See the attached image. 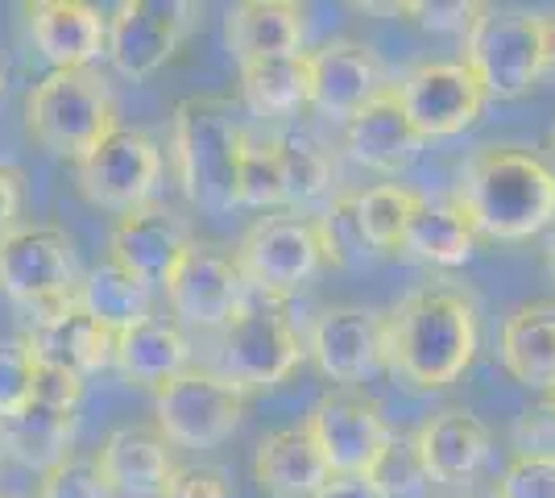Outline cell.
<instances>
[{
  "label": "cell",
  "instance_id": "obj_25",
  "mask_svg": "<svg viewBox=\"0 0 555 498\" xmlns=\"http://www.w3.org/2000/svg\"><path fill=\"white\" fill-rule=\"evenodd\" d=\"M113 366L125 382L158 386V382L175 379L191 366V341H186L179 320L150 316L113 341Z\"/></svg>",
  "mask_w": 555,
  "mask_h": 498
},
{
  "label": "cell",
  "instance_id": "obj_14",
  "mask_svg": "<svg viewBox=\"0 0 555 498\" xmlns=\"http://www.w3.org/2000/svg\"><path fill=\"white\" fill-rule=\"evenodd\" d=\"M163 286L170 311L183 324H199V329H224L245 299V279L236 270V258L208 241H191Z\"/></svg>",
  "mask_w": 555,
  "mask_h": 498
},
{
  "label": "cell",
  "instance_id": "obj_48",
  "mask_svg": "<svg viewBox=\"0 0 555 498\" xmlns=\"http://www.w3.org/2000/svg\"><path fill=\"white\" fill-rule=\"evenodd\" d=\"M552 150H555V125H552Z\"/></svg>",
  "mask_w": 555,
  "mask_h": 498
},
{
  "label": "cell",
  "instance_id": "obj_47",
  "mask_svg": "<svg viewBox=\"0 0 555 498\" xmlns=\"http://www.w3.org/2000/svg\"><path fill=\"white\" fill-rule=\"evenodd\" d=\"M547 258H552V279H555V238H552V254H547Z\"/></svg>",
  "mask_w": 555,
  "mask_h": 498
},
{
  "label": "cell",
  "instance_id": "obj_41",
  "mask_svg": "<svg viewBox=\"0 0 555 498\" xmlns=\"http://www.w3.org/2000/svg\"><path fill=\"white\" fill-rule=\"evenodd\" d=\"M38 404L63 407V411H75L79 399H83V379H75L67 370H50V366H34V395Z\"/></svg>",
  "mask_w": 555,
  "mask_h": 498
},
{
  "label": "cell",
  "instance_id": "obj_18",
  "mask_svg": "<svg viewBox=\"0 0 555 498\" xmlns=\"http://www.w3.org/2000/svg\"><path fill=\"white\" fill-rule=\"evenodd\" d=\"M418 465L427 482H440V486H464L481 474V465L489 461L493 449V436L489 427L468 411V407H443L431 420H423L415 436Z\"/></svg>",
  "mask_w": 555,
  "mask_h": 498
},
{
  "label": "cell",
  "instance_id": "obj_39",
  "mask_svg": "<svg viewBox=\"0 0 555 498\" xmlns=\"http://www.w3.org/2000/svg\"><path fill=\"white\" fill-rule=\"evenodd\" d=\"M163 498H232V482L220 465H179Z\"/></svg>",
  "mask_w": 555,
  "mask_h": 498
},
{
  "label": "cell",
  "instance_id": "obj_22",
  "mask_svg": "<svg viewBox=\"0 0 555 498\" xmlns=\"http://www.w3.org/2000/svg\"><path fill=\"white\" fill-rule=\"evenodd\" d=\"M345 150L352 163L370 166L377 175H398V170H406L418 158L423 138L406 120V113H402V104H398V95L390 88L345 125Z\"/></svg>",
  "mask_w": 555,
  "mask_h": 498
},
{
  "label": "cell",
  "instance_id": "obj_21",
  "mask_svg": "<svg viewBox=\"0 0 555 498\" xmlns=\"http://www.w3.org/2000/svg\"><path fill=\"white\" fill-rule=\"evenodd\" d=\"M25 349L34 357V366H50V370H67L75 379H92L95 370H104L113 361V332L100 329L79 304H70L59 316L34 320L22 332Z\"/></svg>",
  "mask_w": 555,
  "mask_h": 498
},
{
  "label": "cell",
  "instance_id": "obj_1",
  "mask_svg": "<svg viewBox=\"0 0 555 498\" xmlns=\"http://www.w3.org/2000/svg\"><path fill=\"white\" fill-rule=\"evenodd\" d=\"M481 320L461 286L427 283L382 311V361L415 391H443L477 357Z\"/></svg>",
  "mask_w": 555,
  "mask_h": 498
},
{
  "label": "cell",
  "instance_id": "obj_33",
  "mask_svg": "<svg viewBox=\"0 0 555 498\" xmlns=\"http://www.w3.org/2000/svg\"><path fill=\"white\" fill-rule=\"evenodd\" d=\"M315 220V233H320V250H324V261L340 266V270H365L377 254L373 245L361 233V220H357V191H345L327 204Z\"/></svg>",
  "mask_w": 555,
  "mask_h": 498
},
{
  "label": "cell",
  "instance_id": "obj_38",
  "mask_svg": "<svg viewBox=\"0 0 555 498\" xmlns=\"http://www.w3.org/2000/svg\"><path fill=\"white\" fill-rule=\"evenodd\" d=\"M34 395V357L22 336H0V420L22 411Z\"/></svg>",
  "mask_w": 555,
  "mask_h": 498
},
{
  "label": "cell",
  "instance_id": "obj_44",
  "mask_svg": "<svg viewBox=\"0 0 555 498\" xmlns=\"http://www.w3.org/2000/svg\"><path fill=\"white\" fill-rule=\"evenodd\" d=\"M543 72H555V13L543 17Z\"/></svg>",
  "mask_w": 555,
  "mask_h": 498
},
{
  "label": "cell",
  "instance_id": "obj_35",
  "mask_svg": "<svg viewBox=\"0 0 555 498\" xmlns=\"http://www.w3.org/2000/svg\"><path fill=\"white\" fill-rule=\"evenodd\" d=\"M370 477L377 482V490L386 498H418L431 486L427 474H423V465H418V452L411 436H393V445L386 449V457L377 461V470Z\"/></svg>",
  "mask_w": 555,
  "mask_h": 498
},
{
  "label": "cell",
  "instance_id": "obj_29",
  "mask_svg": "<svg viewBox=\"0 0 555 498\" xmlns=\"http://www.w3.org/2000/svg\"><path fill=\"white\" fill-rule=\"evenodd\" d=\"M477 233L468 229V220L456 213V204L448 200H418L415 216L406 220L402 233V254H411L418 261L431 266H464L473 258Z\"/></svg>",
  "mask_w": 555,
  "mask_h": 498
},
{
  "label": "cell",
  "instance_id": "obj_9",
  "mask_svg": "<svg viewBox=\"0 0 555 498\" xmlns=\"http://www.w3.org/2000/svg\"><path fill=\"white\" fill-rule=\"evenodd\" d=\"M241 416L245 391H236L216 370L186 366L183 374L154 386V420L170 449H216L236 432Z\"/></svg>",
  "mask_w": 555,
  "mask_h": 498
},
{
  "label": "cell",
  "instance_id": "obj_3",
  "mask_svg": "<svg viewBox=\"0 0 555 498\" xmlns=\"http://www.w3.org/2000/svg\"><path fill=\"white\" fill-rule=\"evenodd\" d=\"M245 125L232 117V104L220 95H186L175 104L170 150L183 195L211 216L241 208V154Z\"/></svg>",
  "mask_w": 555,
  "mask_h": 498
},
{
  "label": "cell",
  "instance_id": "obj_34",
  "mask_svg": "<svg viewBox=\"0 0 555 498\" xmlns=\"http://www.w3.org/2000/svg\"><path fill=\"white\" fill-rule=\"evenodd\" d=\"M282 166L274 138H254L241 154V208H282Z\"/></svg>",
  "mask_w": 555,
  "mask_h": 498
},
{
  "label": "cell",
  "instance_id": "obj_45",
  "mask_svg": "<svg viewBox=\"0 0 555 498\" xmlns=\"http://www.w3.org/2000/svg\"><path fill=\"white\" fill-rule=\"evenodd\" d=\"M547 404H552V420H555V379H552V386H547Z\"/></svg>",
  "mask_w": 555,
  "mask_h": 498
},
{
  "label": "cell",
  "instance_id": "obj_36",
  "mask_svg": "<svg viewBox=\"0 0 555 498\" xmlns=\"http://www.w3.org/2000/svg\"><path fill=\"white\" fill-rule=\"evenodd\" d=\"M38 498H113V490L100 474L95 457H75L70 452L67 461H59L54 470L42 474Z\"/></svg>",
  "mask_w": 555,
  "mask_h": 498
},
{
  "label": "cell",
  "instance_id": "obj_37",
  "mask_svg": "<svg viewBox=\"0 0 555 498\" xmlns=\"http://www.w3.org/2000/svg\"><path fill=\"white\" fill-rule=\"evenodd\" d=\"M498 498H555V452H518L498 477Z\"/></svg>",
  "mask_w": 555,
  "mask_h": 498
},
{
  "label": "cell",
  "instance_id": "obj_27",
  "mask_svg": "<svg viewBox=\"0 0 555 498\" xmlns=\"http://www.w3.org/2000/svg\"><path fill=\"white\" fill-rule=\"evenodd\" d=\"M70 445H75V411L63 407L29 399L22 411L0 420V452L25 470L47 474L59 461H67Z\"/></svg>",
  "mask_w": 555,
  "mask_h": 498
},
{
  "label": "cell",
  "instance_id": "obj_4",
  "mask_svg": "<svg viewBox=\"0 0 555 498\" xmlns=\"http://www.w3.org/2000/svg\"><path fill=\"white\" fill-rule=\"evenodd\" d=\"M25 129L54 158L75 163L116 129V100L92 67L50 72L25 95Z\"/></svg>",
  "mask_w": 555,
  "mask_h": 498
},
{
  "label": "cell",
  "instance_id": "obj_17",
  "mask_svg": "<svg viewBox=\"0 0 555 498\" xmlns=\"http://www.w3.org/2000/svg\"><path fill=\"white\" fill-rule=\"evenodd\" d=\"M191 229L179 213H170L163 204H145L138 213L120 216L108 238V261L120 270L138 274L141 283H166V274L175 270V261L191 245Z\"/></svg>",
  "mask_w": 555,
  "mask_h": 498
},
{
  "label": "cell",
  "instance_id": "obj_23",
  "mask_svg": "<svg viewBox=\"0 0 555 498\" xmlns=\"http://www.w3.org/2000/svg\"><path fill=\"white\" fill-rule=\"evenodd\" d=\"M302 38L307 22H302V4L295 0H245L232 4L224 17V42L236 54V63L302 54Z\"/></svg>",
  "mask_w": 555,
  "mask_h": 498
},
{
  "label": "cell",
  "instance_id": "obj_8",
  "mask_svg": "<svg viewBox=\"0 0 555 498\" xmlns=\"http://www.w3.org/2000/svg\"><path fill=\"white\" fill-rule=\"evenodd\" d=\"M158 183H163V145L133 125H116L83 158H75V188L92 208L104 213H138L154 200Z\"/></svg>",
  "mask_w": 555,
  "mask_h": 498
},
{
  "label": "cell",
  "instance_id": "obj_5",
  "mask_svg": "<svg viewBox=\"0 0 555 498\" xmlns=\"http://www.w3.org/2000/svg\"><path fill=\"white\" fill-rule=\"evenodd\" d=\"M299 329L286 311V299L274 295H245L241 308L220 329V379H229L236 391H266L278 386L302 361Z\"/></svg>",
  "mask_w": 555,
  "mask_h": 498
},
{
  "label": "cell",
  "instance_id": "obj_11",
  "mask_svg": "<svg viewBox=\"0 0 555 498\" xmlns=\"http://www.w3.org/2000/svg\"><path fill=\"white\" fill-rule=\"evenodd\" d=\"M199 22V4L186 0H125L108 17V63L125 79H145L163 72L186 34Z\"/></svg>",
  "mask_w": 555,
  "mask_h": 498
},
{
  "label": "cell",
  "instance_id": "obj_16",
  "mask_svg": "<svg viewBox=\"0 0 555 498\" xmlns=\"http://www.w3.org/2000/svg\"><path fill=\"white\" fill-rule=\"evenodd\" d=\"M25 29L54 72H83L108 47V17L88 0H34Z\"/></svg>",
  "mask_w": 555,
  "mask_h": 498
},
{
  "label": "cell",
  "instance_id": "obj_28",
  "mask_svg": "<svg viewBox=\"0 0 555 498\" xmlns=\"http://www.w3.org/2000/svg\"><path fill=\"white\" fill-rule=\"evenodd\" d=\"M75 304L92 316L100 329L120 336L141 320H150V283H141L138 274L120 270L116 261H100L88 270V279L75 291Z\"/></svg>",
  "mask_w": 555,
  "mask_h": 498
},
{
  "label": "cell",
  "instance_id": "obj_19",
  "mask_svg": "<svg viewBox=\"0 0 555 498\" xmlns=\"http://www.w3.org/2000/svg\"><path fill=\"white\" fill-rule=\"evenodd\" d=\"M320 374L332 382H361L382 366V311L327 308L307 341Z\"/></svg>",
  "mask_w": 555,
  "mask_h": 498
},
{
  "label": "cell",
  "instance_id": "obj_42",
  "mask_svg": "<svg viewBox=\"0 0 555 498\" xmlns=\"http://www.w3.org/2000/svg\"><path fill=\"white\" fill-rule=\"evenodd\" d=\"M22 204H25V179L22 170L13 166H0V241L9 238L22 220Z\"/></svg>",
  "mask_w": 555,
  "mask_h": 498
},
{
  "label": "cell",
  "instance_id": "obj_49",
  "mask_svg": "<svg viewBox=\"0 0 555 498\" xmlns=\"http://www.w3.org/2000/svg\"><path fill=\"white\" fill-rule=\"evenodd\" d=\"M0 498H9V495H0Z\"/></svg>",
  "mask_w": 555,
  "mask_h": 498
},
{
  "label": "cell",
  "instance_id": "obj_24",
  "mask_svg": "<svg viewBox=\"0 0 555 498\" xmlns=\"http://www.w3.org/2000/svg\"><path fill=\"white\" fill-rule=\"evenodd\" d=\"M332 470L320 457L307 427H274L257 440L254 482L270 498H311L324 486Z\"/></svg>",
  "mask_w": 555,
  "mask_h": 498
},
{
  "label": "cell",
  "instance_id": "obj_15",
  "mask_svg": "<svg viewBox=\"0 0 555 498\" xmlns=\"http://www.w3.org/2000/svg\"><path fill=\"white\" fill-rule=\"evenodd\" d=\"M307 75H311L307 104L340 125H348L365 104L393 88L386 63L365 42H352V38H336L315 54H307Z\"/></svg>",
  "mask_w": 555,
  "mask_h": 498
},
{
  "label": "cell",
  "instance_id": "obj_7",
  "mask_svg": "<svg viewBox=\"0 0 555 498\" xmlns=\"http://www.w3.org/2000/svg\"><path fill=\"white\" fill-rule=\"evenodd\" d=\"M489 100H518L543 75V17L481 4L464 34V59Z\"/></svg>",
  "mask_w": 555,
  "mask_h": 498
},
{
  "label": "cell",
  "instance_id": "obj_10",
  "mask_svg": "<svg viewBox=\"0 0 555 498\" xmlns=\"http://www.w3.org/2000/svg\"><path fill=\"white\" fill-rule=\"evenodd\" d=\"M232 258L254 295L286 299L324 266V250L311 216L270 213L245 229Z\"/></svg>",
  "mask_w": 555,
  "mask_h": 498
},
{
  "label": "cell",
  "instance_id": "obj_12",
  "mask_svg": "<svg viewBox=\"0 0 555 498\" xmlns=\"http://www.w3.org/2000/svg\"><path fill=\"white\" fill-rule=\"evenodd\" d=\"M307 436L315 440L320 457L327 461L332 474H357L370 477L377 461L393 445V432L382 416V407L348 391H332L320 404L307 411Z\"/></svg>",
  "mask_w": 555,
  "mask_h": 498
},
{
  "label": "cell",
  "instance_id": "obj_26",
  "mask_svg": "<svg viewBox=\"0 0 555 498\" xmlns=\"http://www.w3.org/2000/svg\"><path fill=\"white\" fill-rule=\"evenodd\" d=\"M498 354L514 382L547 391L555 379V299H534L509 311Z\"/></svg>",
  "mask_w": 555,
  "mask_h": 498
},
{
  "label": "cell",
  "instance_id": "obj_20",
  "mask_svg": "<svg viewBox=\"0 0 555 498\" xmlns=\"http://www.w3.org/2000/svg\"><path fill=\"white\" fill-rule=\"evenodd\" d=\"M95 465L108 482V490L125 498H163L170 474L179 470L163 432L138 424L113 427L95 452Z\"/></svg>",
  "mask_w": 555,
  "mask_h": 498
},
{
  "label": "cell",
  "instance_id": "obj_31",
  "mask_svg": "<svg viewBox=\"0 0 555 498\" xmlns=\"http://www.w3.org/2000/svg\"><path fill=\"white\" fill-rule=\"evenodd\" d=\"M278 166H282V200L286 208H307L315 200H324L332 179H336V163L324 145L307 133H278Z\"/></svg>",
  "mask_w": 555,
  "mask_h": 498
},
{
  "label": "cell",
  "instance_id": "obj_6",
  "mask_svg": "<svg viewBox=\"0 0 555 498\" xmlns=\"http://www.w3.org/2000/svg\"><path fill=\"white\" fill-rule=\"evenodd\" d=\"M0 291L29 311V324L67 311L79 291L75 241L54 225H17L0 241Z\"/></svg>",
  "mask_w": 555,
  "mask_h": 498
},
{
  "label": "cell",
  "instance_id": "obj_30",
  "mask_svg": "<svg viewBox=\"0 0 555 498\" xmlns=\"http://www.w3.org/2000/svg\"><path fill=\"white\" fill-rule=\"evenodd\" d=\"M241 95L257 117H291L311 100V75L307 54H282V59H257L241 63Z\"/></svg>",
  "mask_w": 555,
  "mask_h": 498
},
{
  "label": "cell",
  "instance_id": "obj_13",
  "mask_svg": "<svg viewBox=\"0 0 555 498\" xmlns=\"http://www.w3.org/2000/svg\"><path fill=\"white\" fill-rule=\"evenodd\" d=\"M393 95L423 142L464 133L468 125H477L489 100L464 63H418L393 84Z\"/></svg>",
  "mask_w": 555,
  "mask_h": 498
},
{
  "label": "cell",
  "instance_id": "obj_2",
  "mask_svg": "<svg viewBox=\"0 0 555 498\" xmlns=\"http://www.w3.org/2000/svg\"><path fill=\"white\" fill-rule=\"evenodd\" d=\"M452 204L477 238L527 241L555 220V170L522 145H486L464 163Z\"/></svg>",
  "mask_w": 555,
  "mask_h": 498
},
{
  "label": "cell",
  "instance_id": "obj_40",
  "mask_svg": "<svg viewBox=\"0 0 555 498\" xmlns=\"http://www.w3.org/2000/svg\"><path fill=\"white\" fill-rule=\"evenodd\" d=\"M402 13L415 17L423 29H436V34H452V29L468 34V25L481 13V4H473V0H431V4L418 0V4H402Z\"/></svg>",
  "mask_w": 555,
  "mask_h": 498
},
{
  "label": "cell",
  "instance_id": "obj_46",
  "mask_svg": "<svg viewBox=\"0 0 555 498\" xmlns=\"http://www.w3.org/2000/svg\"><path fill=\"white\" fill-rule=\"evenodd\" d=\"M4 84H9V75H4V63H0V95H4Z\"/></svg>",
  "mask_w": 555,
  "mask_h": 498
},
{
  "label": "cell",
  "instance_id": "obj_43",
  "mask_svg": "<svg viewBox=\"0 0 555 498\" xmlns=\"http://www.w3.org/2000/svg\"><path fill=\"white\" fill-rule=\"evenodd\" d=\"M311 498H386L377 490V482L373 477H357V474H332L315 490Z\"/></svg>",
  "mask_w": 555,
  "mask_h": 498
},
{
  "label": "cell",
  "instance_id": "obj_32",
  "mask_svg": "<svg viewBox=\"0 0 555 498\" xmlns=\"http://www.w3.org/2000/svg\"><path fill=\"white\" fill-rule=\"evenodd\" d=\"M418 200L423 195L402 183H377L370 191H357V220L377 258L402 250V233H406V220L415 216Z\"/></svg>",
  "mask_w": 555,
  "mask_h": 498
}]
</instances>
